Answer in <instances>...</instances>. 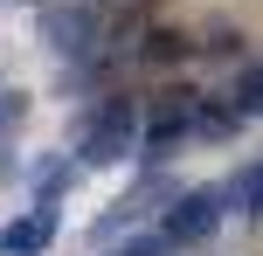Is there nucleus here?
Returning a JSON list of instances; mask_svg holds the SVG:
<instances>
[{
    "instance_id": "1",
    "label": "nucleus",
    "mask_w": 263,
    "mask_h": 256,
    "mask_svg": "<svg viewBox=\"0 0 263 256\" xmlns=\"http://www.w3.org/2000/svg\"><path fill=\"white\" fill-rule=\"evenodd\" d=\"M139 132H145V118H139V97H104V104L83 118V132H77V166H118L132 146H139Z\"/></svg>"
},
{
    "instance_id": "2",
    "label": "nucleus",
    "mask_w": 263,
    "mask_h": 256,
    "mask_svg": "<svg viewBox=\"0 0 263 256\" xmlns=\"http://www.w3.org/2000/svg\"><path fill=\"white\" fill-rule=\"evenodd\" d=\"M222 215H229V187H187V194H173L166 222H159V243H166V249L208 243V235L222 229Z\"/></svg>"
},
{
    "instance_id": "6",
    "label": "nucleus",
    "mask_w": 263,
    "mask_h": 256,
    "mask_svg": "<svg viewBox=\"0 0 263 256\" xmlns=\"http://www.w3.org/2000/svg\"><path fill=\"white\" fill-rule=\"evenodd\" d=\"M77 173H83L77 160H42V166H35V208H49V215H55L63 194L77 187Z\"/></svg>"
},
{
    "instance_id": "5",
    "label": "nucleus",
    "mask_w": 263,
    "mask_h": 256,
    "mask_svg": "<svg viewBox=\"0 0 263 256\" xmlns=\"http://www.w3.org/2000/svg\"><path fill=\"white\" fill-rule=\"evenodd\" d=\"M139 139H145V160H166L173 146H187V139H194V97L173 104L166 118H153V132H139Z\"/></svg>"
},
{
    "instance_id": "4",
    "label": "nucleus",
    "mask_w": 263,
    "mask_h": 256,
    "mask_svg": "<svg viewBox=\"0 0 263 256\" xmlns=\"http://www.w3.org/2000/svg\"><path fill=\"white\" fill-rule=\"evenodd\" d=\"M153 201H173V194H166V187H159V180H145V187H139V194H125V201H118V208H104V215H97V222H90V243H111V235H118V229H125V222H139V215H145V208H153Z\"/></svg>"
},
{
    "instance_id": "7",
    "label": "nucleus",
    "mask_w": 263,
    "mask_h": 256,
    "mask_svg": "<svg viewBox=\"0 0 263 256\" xmlns=\"http://www.w3.org/2000/svg\"><path fill=\"white\" fill-rule=\"evenodd\" d=\"M229 111H236V118H263V63L236 76V90H229Z\"/></svg>"
},
{
    "instance_id": "3",
    "label": "nucleus",
    "mask_w": 263,
    "mask_h": 256,
    "mask_svg": "<svg viewBox=\"0 0 263 256\" xmlns=\"http://www.w3.org/2000/svg\"><path fill=\"white\" fill-rule=\"evenodd\" d=\"M55 243V215L49 208H28V215L0 222V256H42Z\"/></svg>"
}]
</instances>
